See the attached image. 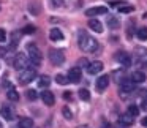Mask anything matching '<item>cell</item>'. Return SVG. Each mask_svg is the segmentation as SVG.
<instances>
[{
	"label": "cell",
	"mask_w": 147,
	"mask_h": 128,
	"mask_svg": "<svg viewBox=\"0 0 147 128\" xmlns=\"http://www.w3.org/2000/svg\"><path fill=\"white\" fill-rule=\"evenodd\" d=\"M78 46H79L81 51L87 52V54H95L100 49L98 41H96L95 38H92V36L87 32H84V30H79V33H78Z\"/></svg>",
	"instance_id": "obj_1"
},
{
	"label": "cell",
	"mask_w": 147,
	"mask_h": 128,
	"mask_svg": "<svg viewBox=\"0 0 147 128\" xmlns=\"http://www.w3.org/2000/svg\"><path fill=\"white\" fill-rule=\"evenodd\" d=\"M27 55H29L30 62H32L33 67H40L43 62V54L35 44H29L27 46Z\"/></svg>",
	"instance_id": "obj_2"
},
{
	"label": "cell",
	"mask_w": 147,
	"mask_h": 128,
	"mask_svg": "<svg viewBox=\"0 0 147 128\" xmlns=\"http://www.w3.org/2000/svg\"><path fill=\"white\" fill-rule=\"evenodd\" d=\"M33 79H36V70L35 68H26V70H21L19 71V76H18V81H19V84H22V86H27V84H30Z\"/></svg>",
	"instance_id": "obj_3"
},
{
	"label": "cell",
	"mask_w": 147,
	"mask_h": 128,
	"mask_svg": "<svg viewBox=\"0 0 147 128\" xmlns=\"http://www.w3.org/2000/svg\"><path fill=\"white\" fill-rule=\"evenodd\" d=\"M30 59H29V55H26L24 52H18L16 55H14V59H13V67L16 68V70H26V68H29L30 67Z\"/></svg>",
	"instance_id": "obj_4"
},
{
	"label": "cell",
	"mask_w": 147,
	"mask_h": 128,
	"mask_svg": "<svg viewBox=\"0 0 147 128\" xmlns=\"http://www.w3.org/2000/svg\"><path fill=\"white\" fill-rule=\"evenodd\" d=\"M49 60H51V63L55 65V67L63 65L65 63V52H63V49H51V51H49Z\"/></svg>",
	"instance_id": "obj_5"
},
{
	"label": "cell",
	"mask_w": 147,
	"mask_h": 128,
	"mask_svg": "<svg viewBox=\"0 0 147 128\" xmlns=\"http://www.w3.org/2000/svg\"><path fill=\"white\" fill-rule=\"evenodd\" d=\"M133 62H136L138 67H147V49H138Z\"/></svg>",
	"instance_id": "obj_6"
},
{
	"label": "cell",
	"mask_w": 147,
	"mask_h": 128,
	"mask_svg": "<svg viewBox=\"0 0 147 128\" xmlns=\"http://www.w3.org/2000/svg\"><path fill=\"white\" fill-rule=\"evenodd\" d=\"M67 76H68V79H70V82L78 84L81 81V77H82V71H81L79 67H73V68H70Z\"/></svg>",
	"instance_id": "obj_7"
},
{
	"label": "cell",
	"mask_w": 147,
	"mask_h": 128,
	"mask_svg": "<svg viewBox=\"0 0 147 128\" xmlns=\"http://www.w3.org/2000/svg\"><path fill=\"white\" fill-rule=\"evenodd\" d=\"M119 87H120V92H122V93H133L134 90H136L134 82H133L131 79H123Z\"/></svg>",
	"instance_id": "obj_8"
},
{
	"label": "cell",
	"mask_w": 147,
	"mask_h": 128,
	"mask_svg": "<svg viewBox=\"0 0 147 128\" xmlns=\"http://www.w3.org/2000/svg\"><path fill=\"white\" fill-rule=\"evenodd\" d=\"M95 86H96V89H98V92H105V90L108 89V86H109V76L108 74H101V76H98Z\"/></svg>",
	"instance_id": "obj_9"
},
{
	"label": "cell",
	"mask_w": 147,
	"mask_h": 128,
	"mask_svg": "<svg viewBox=\"0 0 147 128\" xmlns=\"http://www.w3.org/2000/svg\"><path fill=\"white\" fill-rule=\"evenodd\" d=\"M40 98L43 100V103H45L46 106H54V103H55L54 93L49 92V90H43V92L40 93Z\"/></svg>",
	"instance_id": "obj_10"
},
{
	"label": "cell",
	"mask_w": 147,
	"mask_h": 128,
	"mask_svg": "<svg viewBox=\"0 0 147 128\" xmlns=\"http://www.w3.org/2000/svg\"><path fill=\"white\" fill-rule=\"evenodd\" d=\"M108 8L106 7H92L89 10H86V16L87 18H93V16H100V14H106Z\"/></svg>",
	"instance_id": "obj_11"
},
{
	"label": "cell",
	"mask_w": 147,
	"mask_h": 128,
	"mask_svg": "<svg viewBox=\"0 0 147 128\" xmlns=\"http://www.w3.org/2000/svg\"><path fill=\"white\" fill-rule=\"evenodd\" d=\"M103 71V62L95 60V62H90L89 67H87V73L89 74H98Z\"/></svg>",
	"instance_id": "obj_12"
},
{
	"label": "cell",
	"mask_w": 147,
	"mask_h": 128,
	"mask_svg": "<svg viewBox=\"0 0 147 128\" xmlns=\"http://www.w3.org/2000/svg\"><path fill=\"white\" fill-rule=\"evenodd\" d=\"M119 123H120L122 127L128 128V127H131V125L134 123V117L130 114V112H125V114H122L120 117H119Z\"/></svg>",
	"instance_id": "obj_13"
},
{
	"label": "cell",
	"mask_w": 147,
	"mask_h": 128,
	"mask_svg": "<svg viewBox=\"0 0 147 128\" xmlns=\"http://www.w3.org/2000/svg\"><path fill=\"white\" fill-rule=\"evenodd\" d=\"M0 115H2V117L5 119V120H13L14 117H16V114H14L13 111H11V108L10 106H2V108H0Z\"/></svg>",
	"instance_id": "obj_14"
},
{
	"label": "cell",
	"mask_w": 147,
	"mask_h": 128,
	"mask_svg": "<svg viewBox=\"0 0 147 128\" xmlns=\"http://www.w3.org/2000/svg\"><path fill=\"white\" fill-rule=\"evenodd\" d=\"M117 59H119V62H120V65L125 67V68H128L131 63H133V59H131L127 52H120V54H117Z\"/></svg>",
	"instance_id": "obj_15"
},
{
	"label": "cell",
	"mask_w": 147,
	"mask_h": 128,
	"mask_svg": "<svg viewBox=\"0 0 147 128\" xmlns=\"http://www.w3.org/2000/svg\"><path fill=\"white\" fill-rule=\"evenodd\" d=\"M146 73L144 71H141V70H136V71H133V74L130 76V79L133 81L134 84H141V82H144L146 81Z\"/></svg>",
	"instance_id": "obj_16"
},
{
	"label": "cell",
	"mask_w": 147,
	"mask_h": 128,
	"mask_svg": "<svg viewBox=\"0 0 147 128\" xmlns=\"http://www.w3.org/2000/svg\"><path fill=\"white\" fill-rule=\"evenodd\" d=\"M87 26H89V29L93 30L95 33H101V32H103V24L100 22L98 19H90Z\"/></svg>",
	"instance_id": "obj_17"
},
{
	"label": "cell",
	"mask_w": 147,
	"mask_h": 128,
	"mask_svg": "<svg viewBox=\"0 0 147 128\" xmlns=\"http://www.w3.org/2000/svg\"><path fill=\"white\" fill-rule=\"evenodd\" d=\"M106 24H108V27L111 30H115L120 27V22H119V19L115 16H112V14H109L108 18H106Z\"/></svg>",
	"instance_id": "obj_18"
},
{
	"label": "cell",
	"mask_w": 147,
	"mask_h": 128,
	"mask_svg": "<svg viewBox=\"0 0 147 128\" xmlns=\"http://www.w3.org/2000/svg\"><path fill=\"white\" fill-rule=\"evenodd\" d=\"M49 38H51L52 41H60V40H63V33H62L60 29L54 27V29H51V32H49Z\"/></svg>",
	"instance_id": "obj_19"
},
{
	"label": "cell",
	"mask_w": 147,
	"mask_h": 128,
	"mask_svg": "<svg viewBox=\"0 0 147 128\" xmlns=\"http://www.w3.org/2000/svg\"><path fill=\"white\" fill-rule=\"evenodd\" d=\"M51 86V77L43 74V76L38 77V89H48Z\"/></svg>",
	"instance_id": "obj_20"
},
{
	"label": "cell",
	"mask_w": 147,
	"mask_h": 128,
	"mask_svg": "<svg viewBox=\"0 0 147 128\" xmlns=\"http://www.w3.org/2000/svg\"><path fill=\"white\" fill-rule=\"evenodd\" d=\"M7 98L10 100V101H19V93H18V90L14 89V87H10V89L7 90Z\"/></svg>",
	"instance_id": "obj_21"
},
{
	"label": "cell",
	"mask_w": 147,
	"mask_h": 128,
	"mask_svg": "<svg viewBox=\"0 0 147 128\" xmlns=\"http://www.w3.org/2000/svg\"><path fill=\"white\" fill-rule=\"evenodd\" d=\"M19 128H33V120L30 117H22L19 120Z\"/></svg>",
	"instance_id": "obj_22"
},
{
	"label": "cell",
	"mask_w": 147,
	"mask_h": 128,
	"mask_svg": "<svg viewBox=\"0 0 147 128\" xmlns=\"http://www.w3.org/2000/svg\"><path fill=\"white\" fill-rule=\"evenodd\" d=\"M19 36H21V32H14L13 35H11V38H13V40H11V44H10V49H11V51H14V49L18 48V44H19V40H21Z\"/></svg>",
	"instance_id": "obj_23"
},
{
	"label": "cell",
	"mask_w": 147,
	"mask_h": 128,
	"mask_svg": "<svg viewBox=\"0 0 147 128\" xmlns=\"http://www.w3.org/2000/svg\"><path fill=\"white\" fill-rule=\"evenodd\" d=\"M29 11L33 14V16H38L40 11H41V7H40L36 2H30V3H29Z\"/></svg>",
	"instance_id": "obj_24"
},
{
	"label": "cell",
	"mask_w": 147,
	"mask_h": 128,
	"mask_svg": "<svg viewBox=\"0 0 147 128\" xmlns=\"http://www.w3.org/2000/svg\"><path fill=\"white\" fill-rule=\"evenodd\" d=\"M78 95H79V98L82 100V101H89V100H90V92H89V89H79Z\"/></svg>",
	"instance_id": "obj_25"
},
{
	"label": "cell",
	"mask_w": 147,
	"mask_h": 128,
	"mask_svg": "<svg viewBox=\"0 0 147 128\" xmlns=\"http://www.w3.org/2000/svg\"><path fill=\"white\" fill-rule=\"evenodd\" d=\"M55 82L60 84V86H67V84L70 82V79H68L67 74H57V76H55Z\"/></svg>",
	"instance_id": "obj_26"
},
{
	"label": "cell",
	"mask_w": 147,
	"mask_h": 128,
	"mask_svg": "<svg viewBox=\"0 0 147 128\" xmlns=\"http://www.w3.org/2000/svg\"><path fill=\"white\" fill-rule=\"evenodd\" d=\"M134 11V8L131 7V5H120L119 7V13H122V14H130V13H133Z\"/></svg>",
	"instance_id": "obj_27"
},
{
	"label": "cell",
	"mask_w": 147,
	"mask_h": 128,
	"mask_svg": "<svg viewBox=\"0 0 147 128\" xmlns=\"http://www.w3.org/2000/svg\"><path fill=\"white\" fill-rule=\"evenodd\" d=\"M138 38L141 40V41H147V27H141V29H138Z\"/></svg>",
	"instance_id": "obj_28"
},
{
	"label": "cell",
	"mask_w": 147,
	"mask_h": 128,
	"mask_svg": "<svg viewBox=\"0 0 147 128\" xmlns=\"http://www.w3.org/2000/svg\"><path fill=\"white\" fill-rule=\"evenodd\" d=\"M27 98H29L30 101H35V100L38 98V92H36L35 89H29L27 90Z\"/></svg>",
	"instance_id": "obj_29"
},
{
	"label": "cell",
	"mask_w": 147,
	"mask_h": 128,
	"mask_svg": "<svg viewBox=\"0 0 147 128\" xmlns=\"http://www.w3.org/2000/svg\"><path fill=\"white\" fill-rule=\"evenodd\" d=\"M127 112H130L133 117H136V115H139V108H138L136 104H130V106H128V111Z\"/></svg>",
	"instance_id": "obj_30"
},
{
	"label": "cell",
	"mask_w": 147,
	"mask_h": 128,
	"mask_svg": "<svg viewBox=\"0 0 147 128\" xmlns=\"http://www.w3.org/2000/svg\"><path fill=\"white\" fill-rule=\"evenodd\" d=\"M62 114H63V117L67 119V120H71V119H73V114H71V111H70V108H68V106H63Z\"/></svg>",
	"instance_id": "obj_31"
},
{
	"label": "cell",
	"mask_w": 147,
	"mask_h": 128,
	"mask_svg": "<svg viewBox=\"0 0 147 128\" xmlns=\"http://www.w3.org/2000/svg\"><path fill=\"white\" fill-rule=\"evenodd\" d=\"M89 63H90V62L87 60V59H79V62H78V67H79V68H81V67H86V68H87V67H89Z\"/></svg>",
	"instance_id": "obj_32"
},
{
	"label": "cell",
	"mask_w": 147,
	"mask_h": 128,
	"mask_svg": "<svg viewBox=\"0 0 147 128\" xmlns=\"http://www.w3.org/2000/svg\"><path fill=\"white\" fill-rule=\"evenodd\" d=\"M22 32L24 33H33V32H35V27H33V26H26L22 29Z\"/></svg>",
	"instance_id": "obj_33"
},
{
	"label": "cell",
	"mask_w": 147,
	"mask_h": 128,
	"mask_svg": "<svg viewBox=\"0 0 147 128\" xmlns=\"http://www.w3.org/2000/svg\"><path fill=\"white\" fill-rule=\"evenodd\" d=\"M7 41V32H5L3 29H0V43Z\"/></svg>",
	"instance_id": "obj_34"
},
{
	"label": "cell",
	"mask_w": 147,
	"mask_h": 128,
	"mask_svg": "<svg viewBox=\"0 0 147 128\" xmlns=\"http://www.w3.org/2000/svg\"><path fill=\"white\" fill-rule=\"evenodd\" d=\"M141 109L147 112V98H142V100H141Z\"/></svg>",
	"instance_id": "obj_35"
},
{
	"label": "cell",
	"mask_w": 147,
	"mask_h": 128,
	"mask_svg": "<svg viewBox=\"0 0 147 128\" xmlns=\"http://www.w3.org/2000/svg\"><path fill=\"white\" fill-rule=\"evenodd\" d=\"M52 5L54 7H62L63 5V0H52Z\"/></svg>",
	"instance_id": "obj_36"
},
{
	"label": "cell",
	"mask_w": 147,
	"mask_h": 128,
	"mask_svg": "<svg viewBox=\"0 0 147 128\" xmlns=\"http://www.w3.org/2000/svg\"><path fill=\"white\" fill-rule=\"evenodd\" d=\"M5 55H7V49L3 46H0V57H5Z\"/></svg>",
	"instance_id": "obj_37"
},
{
	"label": "cell",
	"mask_w": 147,
	"mask_h": 128,
	"mask_svg": "<svg viewBox=\"0 0 147 128\" xmlns=\"http://www.w3.org/2000/svg\"><path fill=\"white\" fill-rule=\"evenodd\" d=\"M141 125H142L144 128H147V117H144L142 120H141Z\"/></svg>",
	"instance_id": "obj_38"
},
{
	"label": "cell",
	"mask_w": 147,
	"mask_h": 128,
	"mask_svg": "<svg viewBox=\"0 0 147 128\" xmlns=\"http://www.w3.org/2000/svg\"><path fill=\"white\" fill-rule=\"evenodd\" d=\"M103 128H112V127H111L109 123H106V122H105V123H103Z\"/></svg>",
	"instance_id": "obj_39"
},
{
	"label": "cell",
	"mask_w": 147,
	"mask_h": 128,
	"mask_svg": "<svg viewBox=\"0 0 147 128\" xmlns=\"http://www.w3.org/2000/svg\"><path fill=\"white\" fill-rule=\"evenodd\" d=\"M112 128H125V127H122V125L119 123V125H115V127H112Z\"/></svg>",
	"instance_id": "obj_40"
}]
</instances>
